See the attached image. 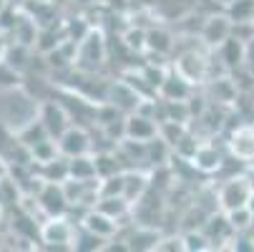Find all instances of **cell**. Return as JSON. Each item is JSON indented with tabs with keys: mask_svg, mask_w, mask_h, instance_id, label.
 <instances>
[{
	"mask_svg": "<svg viewBox=\"0 0 254 252\" xmlns=\"http://www.w3.org/2000/svg\"><path fill=\"white\" fill-rule=\"evenodd\" d=\"M78 46H83V48L76 51L78 66H81L83 71H96V68L103 63V58H106V43H103V38H101V33L88 30L86 38L78 41Z\"/></svg>",
	"mask_w": 254,
	"mask_h": 252,
	"instance_id": "52a82bcc",
	"label": "cell"
},
{
	"mask_svg": "<svg viewBox=\"0 0 254 252\" xmlns=\"http://www.w3.org/2000/svg\"><path fill=\"white\" fill-rule=\"evenodd\" d=\"M106 101L114 103L124 116H128V114L138 111L143 96L128 81H111V84H108V91H106Z\"/></svg>",
	"mask_w": 254,
	"mask_h": 252,
	"instance_id": "8992f818",
	"label": "cell"
},
{
	"mask_svg": "<svg viewBox=\"0 0 254 252\" xmlns=\"http://www.w3.org/2000/svg\"><path fill=\"white\" fill-rule=\"evenodd\" d=\"M56 141H58V152H61L63 157H68V159L91 152V136H88V131H86L83 126H78V124H70Z\"/></svg>",
	"mask_w": 254,
	"mask_h": 252,
	"instance_id": "ba28073f",
	"label": "cell"
},
{
	"mask_svg": "<svg viewBox=\"0 0 254 252\" xmlns=\"http://www.w3.org/2000/svg\"><path fill=\"white\" fill-rule=\"evenodd\" d=\"M234 35V23H232V18L227 15V13H222V15H209L206 20H204V25H201V41H204V46L206 48H211V51H216L224 41H229Z\"/></svg>",
	"mask_w": 254,
	"mask_h": 252,
	"instance_id": "5b68a950",
	"label": "cell"
},
{
	"mask_svg": "<svg viewBox=\"0 0 254 252\" xmlns=\"http://www.w3.org/2000/svg\"><path fill=\"white\" fill-rule=\"evenodd\" d=\"M189 164L201 171V174H214L219 171L222 164H224V154L214 147V144H199V147L194 149V154L189 157Z\"/></svg>",
	"mask_w": 254,
	"mask_h": 252,
	"instance_id": "7c38bea8",
	"label": "cell"
},
{
	"mask_svg": "<svg viewBox=\"0 0 254 252\" xmlns=\"http://www.w3.org/2000/svg\"><path fill=\"white\" fill-rule=\"evenodd\" d=\"M35 202L46 212V217H58V214H68V197L61 182H43L35 192Z\"/></svg>",
	"mask_w": 254,
	"mask_h": 252,
	"instance_id": "277c9868",
	"label": "cell"
},
{
	"mask_svg": "<svg viewBox=\"0 0 254 252\" xmlns=\"http://www.w3.org/2000/svg\"><path fill=\"white\" fill-rule=\"evenodd\" d=\"M81 227H86V230H91V232H96L106 240H111L119 232V222L114 217H108L106 212H101L98 207H88V212L81 217Z\"/></svg>",
	"mask_w": 254,
	"mask_h": 252,
	"instance_id": "4fadbf2b",
	"label": "cell"
},
{
	"mask_svg": "<svg viewBox=\"0 0 254 252\" xmlns=\"http://www.w3.org/2000/svg\"><path fill=\"white\" fill-rule=\"evenodd\" d=\"M38 119L43 121V126L48 129V134H51L53 139H58V136L70 126V116H68V111H65V106H63L61 101H56V98H53V101H43Z\"/></svg>",
	"mask_w": 254,
	"mask_h": 252,
	"instance_id": "30bf717a",
	"label": "cell"
},
{
	"mask_svg": "<svg viewBox=\"0 0 254 252\" xmlns=\"http://www.w3.org/2000/svg\"><path fill=\"white\" fill-rule=\"evenodd\" d=\"M15 147H18V136L8 129V124L0 121V157L8 162V157H10V152H13Z\"/></svg>",
	"mask_w": 254,
	"mask_h": 252,
	"instance_id": "7402d4cb",
	"label": "cell"
},
{
	"mask_svg": "<svg viewBox=\"0 0 254 252\" xmlns=\"http://www.w3.org/2000/svg\"><path fill=\"white\" fill-rule=\"evenodd\" d=\"M106 245H108V240H106V237H101V235H96V232H91V230L81 227V230L76 232L73 250H78V252H83V250H106Z\"/></svg>",
	"mask_w": 254,
	"mask_h": 252,
	"instance_id": "ffe728a7",
	"label": "cell"
},
{
	"mask_svg": "<svg viewBox=\"0 0 254 252\" xmlns=\"http://www.w3.org/2000/svg\"><path fill=\"white\" fill-rule=\"evenodd\" d=\"M227 149L234 159L244 162V164H252L254 162V126L252 124H244V126H237L232 134H229V141H227Z\"/></svg>",
	"mask_w": 254,
	"mask_h": 252,
	"instance_id": "9c48e42d",
	"label": "cell"
},
{
	"mask_svg": "<svg viewBox=\"0 0 254 252\" xmlns=\"http://www.w3.org/2000/svg\"><path fill=\"white\" fill-rule=\"evenodd\" d=\"M254 194V184L249 176H229L216 192V207L222 212H234L249 204Z\"/></svg>",
	"mask_w": 254,
	"mask_h": 252,
	"instance_id": "7a4b0ae2",
	"label": "cell"
},
{
	"mask_svg": "<svg viewBox=\"0 0 254 252\" xmlns=\"http://www.w3.org/2000/svg\"><path fill=\"white\" fill-rule=\"evenodd\" d=\"M209 56L196 51V48H189L184 53H179L176 61H174V71L181 76V79H187L191 86L196 84H204L209 79Z\"/></svg>",
	"mask_w": 254,
	"mask_h": 252,
	"instance_id": "3957f363",
	"label": "cell"
},
{
	"mask_svg": "<svg viewBox=\"0 0 254 252\" xmlns=\"http://www.w3.org/2000/svg\"><path fill=\"white\" fill-rule=\"evenodd\" d=\"M174 48V41L171 35L164 30V28H151L146 30V51H154V53H169Z\"/></svg>",
	"mask_w": 254,
	"mask_h": 252,
	"instance_id": "ac0fdd59",
	"label": "cell"
},
{
	"mask_svg": "<svg viewBox=\"0 0 254 252\" xmlns=\"http://www.w3.org/2000/svg\"><path fill=\"white\" fill-rule=\"evenodd\" d=\"M184 247H187V252H194V250L204 252V250H211L214 245H211L209 235L199 227V230H189V232H184Z\"/></svg>",
	"mask_w": 254,
	"mask_h": 252,
	"instance_id": "44dd1931",
	"label": "cell"
},
{
	"mask_svg": "<svg viewBox=\"0 0 254 252\" xmlns=\"http://www.w3.org/2000/svg\"><path fill=\"white\" fill-rule=\"evenodd\" d=\"M8 174H10V167H8V162H5L3 157H0V179L8 176Z\"/></svg>",
	"mask_w": 254,
	"mask_h": 252,
	"instance_id": "d4e9b609",
	"label": "cell"
},
{
	"mask_svg": "<svg viewBox=\"0 0 254 252\" xmlns=\"http://www.w3.org/2000/svg\"><path fill=\"white\" fill-rule=\"evenodd\" d=\"M224 13L232 18L234 25L242 23H254V0H229Z\"/></svg>",
	"mask_w": 254,
	"mask_h": 252,
	"instance_id": "e0dca14e",
	"label": "cell"
},
{
	"mask_svg": "<svg viewBox=\"0 0 254 252\" xmlns=\"http://www.w3.org/2000/svg\"><path fill=\"white\" fill-rule=\"evenodd\" d=\"M48 136H51V134H48V129L43 126L41 119H33V121H30L25 129H20V134H18V139L25 144V147H30V149L35 147V144H41L43 139H48Z\"/></svg>",
	"mask_w": 254,
	"mask_h": 252,
	"instance_id": "d6986e66",
	"label": "cell"
},
{
	"mask_svg": "<svg viewBox=\"0 0 254 252\" xmlns=\"http://www.w3.org/2000/svg\"><path fill=\"white\" fill-rule=\"evenodd\" d=\"M191 84L187 81V79H181L176 71H169L166 74V79H164V84H161V88H159V96L164 98V101H187L189 96H191Z\"/></svg>",
	"mask_w": 254,
	"mask_h": 252,
	"instance_id": "5bb4252c",
	"label": "cell"
},
{
	"mask_svg": "<svg viewBox=\"0 0 254 252\" xmlns=\"http://www.w3.org/2000/svg\"><path fill=\"white\" fill-rule=\"evenodd\" d=\"M68 169H70V179H98L96 157H91V154L70 157L68 159Z\"/></svg>",
	"mask_w": 254,
	"mask_h": 252,
	"instance_id": "2e32d148",
	"label": "cell"
},
{
	"mask_svg": "<svg viewBox=\"0 0 254 252\" xmlns=\"http://www.w3.org/2000/svg\"><path fill=\"white\" fill-rule=\"evenodd\" d=\"M247 207H249V212L254 214V194H252V199H249V204H247Z\"/></svg>",
	"mask_w": 254,
	"mask_h": 252,
	"instance_id": "4316f807",
	"label": "cell"
},
{
	"mask_svg": "<svg viewBox=\"0 0 254 252\" xmlns=\"http://www.w3.org/2000/svg\"><path fill=\"white\" fill-rule=\"evenodd\" d=\"M5 222H8V217H5V207H3V204H0V232H3V230L8 227Z\"/></svg>",
	"mask_w": 254,
	"mask_h": 252,
	"instance_id": "484cf974",
	"label": "cell"
},
{
	"mask_svg": "<svg viewBox=\"0 0 254 252\" xmlns=\"http://www.w3.org/2000/svg\"><path fill=\"white\" fill-rule=\"evenodd\" d=\"M156 250L159 252H166V250H179V252H184V235H171V237H159L156 242Z\"/></svg>",
	"mask_w": 254,
	"mask_h": 252,
	"instance_id": "603a6c76",
	"label": "cell"
},
{
	"mask_svg": "<svg viewBox=\"0 0 254 252\" xmlns=\"http://www.w3.org/2000/svg\"><path fill=\"white\" fill-rule=\"evenodd\" d=\"M41 242L48 250H73L76 242V227L68 220V214H58V217H48L38 227Z\"/></svg>",
	"mask_w": 254,
	"mask_h": 252,
	"instance_id": "6da1fadb",
	"label": "cell"
},
{
	"mask_svg": "<svg viewBox=\"0 0 254 252\" xmlns=\"http://www.w3.org/2000/svg\"><path fill=\"white\" fill-rule=\"evenodd\" d=\"M156 136H159V126H156L154 116H146L143 111H133V114L126 116V139L149 144Z\"/></svg>",
	"mask_w": 254,
	"mask_h": 252,
	"instance_id": "8fae6325",
	"label": "cell"
},
{
	"mask_svg": "<svg viewBox=\"0 0 254 252\" xmlns=\"http://www.w3.org/2000/svg\"><path fill=\"white\" fill-rule=\"evenodd\" d=\"M244 68L254 76V35L249 41H244Z\"/></svg>",
	"mask_w": 254,
	"mask_h": 252,
	"instance_id": "cb8c5ba5",
	"label": "cell"
},
{
	"mask_svg": "<svg viewBox=\"0 0 254 252\" xmlns=\"http://www.w3.org/2000/svg\"><path fill=\"white\" fill-rule=\"evenodd\" d=\"M216 53H219L224 68H229V71L244 66V41L237 38V35H232L229 41H224L219 48H216Z\"/></svg>",
	"mask_w": 254,
	"mask_h": 252,
	"instance_id": "9a60e30c",
	"label": "cell"
}]
</instances>
